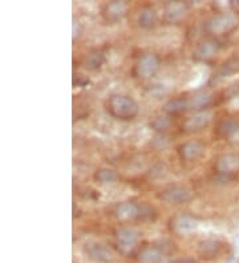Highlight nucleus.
Masks as SVG:
<instances>
[{"instance_id": "f257e3e1", "label": "nucleus", "mask_w": 239, "mask_h": 263, "mask_svg": "<svg viewBox=\"0 0 239 263\" xmlns=\"http://www.w3.org/2000/svg\"><path fill=\"white\" fill-rule=\"evenodd\" d=\"M106 110L113 119L119 121H132L137 117L139 105L133 97L128 95H112L106 100Z\"/></svg>"}, {"instance_id": "f03ea898", "label": "nucleus", "mask_w": 239, "mask_h": 263, "mask_svg": "<svg viewBox=\"0 0 239 263\" xmlns=\"http://www.w3.org/2000/svg\"><path fill=\"white\" fill-rule=\"evenodd\" d=\"M238 18L233 14H215L203 23V32L210 36H220L233 32L238 27Z\"/></svg>"}, {"instance_id": "7ed1b4c3", "label": "nucleus", "mask_w": 239, "mask_h": 263, "mask_svg": "<svg viewBox=\"0 0 239 263\" xmlns=\"http://www.w3.org/2000/svg\"><path fill=\"white\" fill-rule=\"evenodd\" d=\"M115 242L117 249L125 257L133 255L139 241V233L133 227L120 226L115 230Z\"/></svg>"}, {"instance_id": "20e7f679", "label": "nucleus", "mask_w": 239, "mask_h": 263, "mask_svg": "<svg viewBox=\"0 0 239 263\" xmlns=\"http://www.w3.org/2000/svg\"><path fill=\"white\" fill-rule=\"evenodd\" d=\"M159 67H161V58L157 53H142L134 64L133 75L134 77L141 80H149L157 75Z\"/></svg>"}, {"instance_id": "39448f33", "label": "nucleus", "mask_w": 239, "mask_h": 263, "mask_svg": "<svg viewBox=\"0 0 239 263\" xmlns=\"http://www.w3.org/2000/svg\"><path fill=\"white\" fill-rule=\"evenodd\" d=\"M213 170L220 180L231 181L239 173V156L235 153L219 154L213 163Z\"/></svg>"}, {"instance_id": "423d86ee", "label": "nucleus", "mask_w": 239, "mask_h": 263, "mask_svg": "<svg viewBox=\"0 0 239 263\" xmlns=\"http://www.w3.org/2000/svg\"><path fill=\"white\" fill-rule=\"evenodd\" d=\"M222 49V44L218 39L206 38L196 44L193 49V59L199 62H211Z\"/></svg>"}, {"instance_id": "0eeeda50", "label": "nucleus", "mask_w": 239, "mask_h": 263, "mask_svg": "<svg viewBox=\"0 0 239 263\" xmlns=\"http://www.w3.org/2000/svg\"><path fill=\"white\" fill-rule=\"evenodd\" d=\"M213 120V113L210 110H199L194 112L193 115L187 116L182 120L181 132L185 134H193L201 132L209 126Z\"/></svg>"}, {"instance_id": "6e6552de", "label": "nucleus", "mask_w": 239, "mask_h": 263, "mask_svg": "<svg viewBox=\"0 0 239 263\" xmlns=\"http://www.w3.org/2000/svg\"><path fill=\"white\" fill-rule=\"evenodd\" d=\"M157 198L159 201L169 203V205H183L190 202L194 198V194L190 189L179 185L169 186L163 189L157 194Z\"/></svg>"}, {"instance_id": "1a4fd4ad", "label": "nucleus", "mask_w": 239, "mask_h": 263, "mask_svg": "<svg viewBox=\"0 0 239 263\" xmlns=\"http://www.w3.org/2000/svg\"><path fill=\"white\" fill-rule=\"evenodd\" d=\"M129 12V3L125 0H113L108 1L101 7V16L106 23L115 24L124 19Z\"/></svg>"}, {"instance_id": "9d476101", "label": "nucleus", "mask_w": 239, "mask_h": 263, "mask_svg": "<svg viewBox=\"0 0 239 263\" xmlns=\"http://www.w3.org/2000/svg\"><path fill=\"white\" fill-rule=\"evenodd\" d=\"M185 97V106L186 112H199V110H207L210 106L215 104V93L210 91H198L190 96H183Z\"/></svg>"}, {"instance_id": "9b49d317", "label": "nucleus", "mask_w": 239, "mask_h": 263, "mask_svg": "<svg viewBox=\"0 0 239 263\" xmlns=\"http://www.w3.org/2000/svg\"><path fill=\"white\" fill-rule=\"evenodd\" d=\"M112 215L120 222H130V221H141L142 215V203L126 201L117 203L112 209Z\"/></svg>"}, {"instance_id": "f8f14e48", "label": "nucleus", "mask_w": 239, "mask_h": 263, "mask_svg": "<svg viewBox=\"0 0 239 263\" xmlns=\"http://www.w3.org/2000/svg\"><path fill=\"white\" fill-rule=\"evenodd\" d=\"M189 14V4L186 1H167L163 5L162 19L167 24H179Z\"/></svg>"}, {"instance_id": "ddd939ff", "label": "nucleus", "mask_w": 239, "mask_h": 263, "mask_svg": "<svg viewBox=\"0 0 239 263\" xmlns=\"http://www.w3.org/2000/svg\"><path fill=\"white\" fill-rule=\"evenodd\" d=\"M84 251L88 255V258L96 263H112L115 261L113 251L101 242H86L84 246Z\"/></svg>"}, {"instance_id": "4468645a", "label": "nucleus", "mask_w": 239, "mask_h": 263, "mask_svg": "<svg viewBox=\"0 0 239 263\" xmlns=\"http://www.w3.org/2000/svg\"><path fill=\"white\" fill-rule=\"evenodd\" d=\"M206 146L205 143L198 140H191L181 143L177 148V153L182 161L185 162H194L205 156Z\"/></svg>"}, {"instance_id": "2eb2a0df", "label": "nucleus", "mask_w": 239, "mask_h": 263, "mask_svg": "<svg viewBox=\"0 0 239 263\" xmlns=\"http://www.w3.org/2000/svg\"><path fill=\"white\" fill-rule=\"evenodd\" d=\"M169 229L173 233H176L178 235L190 234L198 226V221L194 217H191L189 214H176L173 215L172 218L169 220Z\"/></svg>"}, {"instance_id": "dca6fc26", "label": "nucleus", "mask_w": 239, "mask_h": 263, "mask_svg": "<svg viewBox=\"0 0 239 263\" xmlns=\"http://www.w3.org/2000/svg\"><path fill=\"white\" fill-rule=\"evenodd\" d=\"M215 132L220 139L227 140L230 142L239 143V120L234 117L220 120Z\"/></svg>"}, {"instance_id": "f3484780", "label": "nucleus", "mask_w": 239, "mask_h": 263, "mask_svg": "<svg viewBox=\"0 0 239 263\" xmlns=\"http://www.w3.org/2000/svg\"><path fill=\"white\" fill-rule=\"evenodd\" d=\"M223 250V242H220L219 239H205L198 244L197 253L199 255V258L210 261V259L217 258Z\"/></svg>"}, {"instance_id": "a211bd4d", "label": "nucleus", "mask_w": 239, "mask_h": 263, "mask_svg": "<svg viewBox=\"0 0 239 263\" xmlns=\"http://www.w3.org/2000/svg\"><path fill=\"white\" fill-rule=\"evenodd\" d=\"M105 62L106 55L100 48H93L89 52H86V55L84 56V60H82L84 68L88 69V71H97V69H100Z\"/></svg>"}, {"instance_id": "6ab92c4d", "label": "nucleus", "mask_w": 239, "mask_h": 263, "mask_svg": "<svg viewBox=\"0 0 239 263\" xmlns=\"http://www.w3.org/2000/svg\"><path fill=\"white\" fill-rule=\"evenodd\" d=\"M239 72V59L238 58H233L229 59L227 61H225L222 65H220L217 72H215L213 77H211V82H217L219 80H223L226 77H230L238 73Z\"/></svg>"}, {"instance_id": "aec40b11", "label": "nucleus", "mask_w": 239, "mask_h": 263, "mask_svg": "<svg viewBox=\"0 0 239 263\" xmlns=\"http://www.w3.org/2000/svg\"><path fill=\"white\" fill-rule=\"evenodd\" d=\"M162 255L163 251L159 246L150 244V246H145L142 249H139L136 254V258L139 263H157Z\"/></svg>"}, {"instance_id": "412c9836", "label": "nucleus", "mask_w": 239, "mask_h": 263, "mask_svg": "<svg viewBox=\"0 0 239 263\" xmlns=\"http://www.w3.org/2000/svg\"><path fill=\"white\" fill-rule=\"evenodd\" d=\"M157 23L158 14L153 7L148 5V7H143L142 10L139 11V16H137V24H139V28L152 29L157 25Z\"/></svg>"}, {"instance_id": "4be33fe9", "label": "nucleus", "mask_w": 239, "mask_h": 263, "mask_svg": "<svg viewBox=\"0 0 239 263\" xmlns=\"http://www.w3.org/2000/svg\"><path fill=\"white\" fill-rule=\"evenodd\" d=\"M150 128L154 130V132H157L159 134H163L169 132V130L172 129L173 126V120L172 116L166 115V113H158V115H154L152 119H150Z\"/></svg>"}, {"instance_id": "5701e85b", "label": "nucleus", "mask_w": 239, "mask_h": 263, "mask_svg": "<svg viewBox=\"0 0 239 263\" xmlns=\"http://www.w3.org/2000/svg\"><path fill=\"white\" fill-rule=\"evenodd\" d=\"M93 178L96 182H100V183H113L119 180V174L116 170L109 167H100L95 172Z\"/></svg>"}, {"instance_id": "b1692460", "label": "nucleus", "mask_w": 239, "mask_h": 263, "mask_svg": "<svg viewBox=\"0 0 239 263\" xmlns=\"http://www.w3.org/2000/svg\"><path fill=\"white\" fill-rule=\"evenodd\" d=\"M86 84H89V79H88V77L81 75V73H77V75H75V77H73V85L85 86Z\"/></svg>"}, {"instance_id": "393cba45", "label": "nucleus", "mask_w": 239, "mask_h": 263, "mask_svg": "<svg viewBox=\"0 0 239 263\" xmlns=\"http://www.w3.org/2000/svg\"><path fill=\"white\" fill-rule=\"evenodd\" d=\"M173 263H197V261L191 258H185V259H179V261H176V262Z\"/></svg>"}]
</instances>
